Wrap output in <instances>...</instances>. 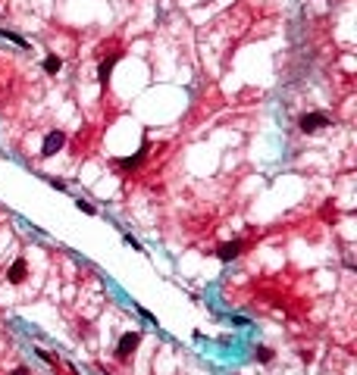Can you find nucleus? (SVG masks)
<instances>
[{"label":"nucleus","mask_w":357,"mask_h":375,"mask_svg":"<svg viewBox=\"0 0 357 375\" xmlns=\"http://www.w3.org/2000/svg\"><path fill=\"white\" fill-rule=\"evenodd\" d=\"M138 344H141L138 331H125V335L119 338V344H116V360H129V356L138 350Z\"/></svg>","instance_id":"obj_1"},{"label":"nucleus","mask_w":357,"mask_h":375,"mask_svg":"<svg viewBox=\"0 0 357 375\" xmlns=\"http://www.w3.org/2000/svg\"><path fill=\"white\" fill-rule=\"evenodd\" d=\"M63 147H66V134L63 132H50L44 138V144H41V157H54V153L63 150Z\"/></svg>","instance_id":"obj_2"},{"label":"nucleus","mask_w":357,"mask_h":375,"mask_svg":"<svg viewBox=\"0 0 357 375\" xmlns=\"http://www.w3.org/2000/svg\"><path fill=\"white\" fill-rule=\"evenodd\" d=\"M326 125H329L326 113H304L301 116V132H317V129H326Z\"/></svg>","instance_id":"obj_3"},{"label":"nucleus","mask_w":357,"mask_h":375,"mask_svg":"<svg viewBox=\"0 0 357 375\" xmlns=\"http://www.w3.org/2000/svg\"><path fill=\"white\" fill-rule=\"evenodd\" d=\"M241 241H226L223 247H219V250H216V257H219V263H232L235 257H238V253H241Z\"/></svg>","instance_id":"obj_4"},{"label":"nucleus","mask_w":357,"mask_h":375,"mask_svg":"<svg viewBox=\"0 0 357 375\" xmlns=\"http://www.w3.org/2000/svg\"><path fill=\"white\" fill-rule=\"evenodd\" d=\"M25 275H29V266H25V260H16L13 266H10V272H6V281H10V285H22Z\"/></svg>","instance_id":"obj_5"},{"label":"nucleus","mask_w":357,"mask_h":375,"mask_svg":"<svg viewBox=\"0 0 357 375\" xmlns=\"http://www.w3.org/2000/svg\"><path fill=\"white\" fill-rule=\"evenodd\" d=\"M119 63V54H110L104 63H100V69H97V79H100V84L107 88V81H110V75H113V66Z\"/></svg>","instance_id":"obj_6"},{"label":"nucleus","mask_w":357,"mask_h":375,"mask_svg":"<svg viewBox=\"0 0 357 375\" xmlns=\"http://www.w3.org/2000/svg\"><path fill=\"white\" fill-rule=\"evenodd\" d=\"M144 157H148V144H141L138 153H132V157H122V160H116V163H119V169H138Z\"/></svg>","instance_id":"obj_7"},{"label":"nucleus","mask_w":357,"mask_h":375,"mask_svg":"<svg viewBox=\"0 0 357 375\" xmlns=\"http://www.w3.org/2000/svg\"><path fill=\"white\" fill-rule=\"evenodd\" d=\"M60 69H63V59H60L57 54H50V56L44 59V72H47V75H57Z\"/></svg>","instance_id":"obj_8"},{"label":"nucleus","mask_w":357,"mask_h":375,"mask_svg":"<svg viewBox=\"0 0 357 375\" xmlns=\"http://www.w3.org/2000/svg\"><path fill=\"white\" fill-rule=\"evenodd\" d=\"M0 38H10L13 44H19V47H29V41H25V38H19L16 31H6V28H0Z\"/></svg>","instance_id":"obj_9"},{"label":"nucleus","mask_w":357,"mask_h":375,"mask_svg":"<svg viewBox=\"0 0 357 375\" xmlns=\"http://www.w3.org/2000/svg\"><path fill=\"white\" fill-rule=\"evenodd\" d=\"M257 360L260 363H273V350H269V347H257Z\"/></svg>","instance_id":"obj_10"},{"label":"nucleus","mask_w":357,"mask_h":375,"mask_svg":"<svg viewBox=\"0 0 357 375\" xmlns=\"http://www.w3.org/2000/svg\"><path fill=\"white\" fill-rule=\"evenodd\" d=\"M79 210L85 213V216H97V210L91 207V203H85V200H79Z\"/></svg>","instance_id":"obj_11"},{"label":"nucleus","mask_w":357,"mask_h":375,"mask_svg":"<svg viewBox=\"0 0 357 375\" xmlns=\"http://www.w3.org/2000/svg\"><path fill=\"white\" fill-rule=\"evenodd\" d=\"M10 375H31V372H29V369H25V366H19V369H13Z\"/></svg>","instance_id":"obj_12"},{"label":"nucleus","mask_w":357,"mask_h":375,"mask_svg":"<svg viewBox=\"0 0 357 375\" xmlns=\"http://www.w3.org/2000/svg\"><path fill=\"white\" fill-rule=\"evenodd\" d=\"M0 3H3V0H0Z\"/></svg>","instance_id":"obj_13"}]
</instances>
